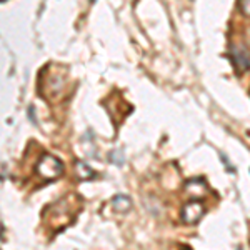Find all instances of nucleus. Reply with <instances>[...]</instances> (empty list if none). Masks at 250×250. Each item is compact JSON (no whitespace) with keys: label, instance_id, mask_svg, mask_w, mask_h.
<instances>
[{"label":"nucleus","instance_id":"1","mask_svg":"<svg viewBox=\"0 0 250 250\" xmlns=\"http://www.w3.org/2000/svg\"><path fill=\"white\" fill-rule=\"evenodd\" d=\"M37 172L40 173V177H42V179L52 180V179H57L60 173L63 172V165L55 155L43 154L42 159H40L39 165H37Z\"/></svg>","mask_w":250,"mask_h":250},{"label":"nucleus","instance_id":"2","mask_svg":"<svg viewBox=\"0 0 250 250\" xmlns=\"http://www.w3.org/2000/svg\"><path fill=\"white\" fill-rule=\"evenodd\" d=\"M205 213V208L202 202H199V200H190V202H187L182 207V222L187 225H193L197 224L200 219H202V215Z\"/></svg>","mask_w":250,"mask_h":250},{"label":"nucleus","instance_id":"3","mask_svg":"<svg viewBox=\"0 0 250 250\" xmlns=\"http://www.w3.org/2000/svg\"><path fill=\"white\" fill-rule=\"evenodd\" d=\"M232 59L235 63V68L244 74L250 68V54L244 45H233L232 47Z\"/></svg>","mask_w":250,"mask_h":250},{"label":"nucleus","instance_id":"4","mask_svg":"<svg viewBox=\"0 0 250 250\" xmlns=\"http://www.w3.org/2000/svg\"><path fill=\"white\" fill-rule=\"evenodd\" d=\"M112 207L115 208L117 212L120 213H125L128 212L132 208V200L130 197L124 195V193H119V195H115L114 199H112Z\"/></svg>","mask_w":250,"mask_h":250},{"label":"nucleus","instance_id":"5","mask_svg":"<svg viewBox=\"0 0 250 250\" xmlns=\"http://www.w3.org/2000/svg\"><path fill=\"white\" fill-rule=\"evenodd\" d=\"M185 190H187V193H190V195L202 197V195H205V192H207V185H205L204 180L193 179V180H188V182L185 184Z\"/></svg>","mask_w":250,"mask_h":250},{"label":"nucleus","instance_id":"6","mask_svg":"<svg viewBox=\"0 0 250 250\" xmlns=\"http://www.w3.org/2000/svg\"><path fill=\"white\" fill-rule=\"evenodd\" d=\"M75 172H77V177L80 180H90L92 177L95 175V172L92 170L85 162H82V160H79V162L75 164Z\"/></svg>","mask_w":250,"mask_h":250},{"label":"nucleus","instance_id":"7","mask_svg":"<svg viewBox=\"0 0 250 250\" xmlns=\"http://www.w3.org/2000/svg\"><path fill=\"white\" fill-rule=\"evenodd\" d=\"M110 162L115 165H122L125 162V155L122 150H114L110 152Z\"/></svg>","mask_w":250,"mask_h":250},{"label":"nucleus","instance_id":"8","mask_svg":"<svg viewBox=\"0 0 250 250\" xmlns=\"http://www.w3.org/2000/svg\"><path fill=\"white\" fill-rule=\"evenodd\" d=\"M240 7H242V10H244V14L250 15V0H242Z\"/></svg>","mask_w":250,"mask_h":250}]
</instances>
